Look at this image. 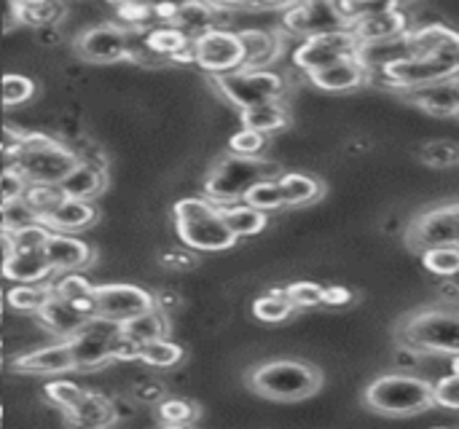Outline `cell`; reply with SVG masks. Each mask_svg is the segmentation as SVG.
Returning a JSON list of instances; mask_svg holds the SVG:
<instances>
[{
    "mask_svg": "<svg viewBox=\"0 0 459 429\" xmlns=\"http://www.w3.org/2000/svg\"><path fill=\"white\" fill-rule=\"evenodd\" d=\"M395 339L411 355L455 357L459 355V304H425L403 314L395 325Z\"/></svg>",
    "mask_w": 459,
    "mask_h": 429,
    "instance_id": "1",
    "label": "cell"
},
{
    "mask_svg": "<svg viewBox=\"0 0 459 429\" xmlns=\"http://www.w3.org/2000/svg\"><path fill=\"white\" fill-rule=\"evenodd\" d=\"M247 387L258 398L274 403H301L323 390V371L307 360L274 357L258 363L247 373Z\"/></svg>",
    "mask_w": 459,
    "mask_h": 429,
    "instance_id": "2",
    "label": "cell"
},
{
    "mask_svg": "<svg viewBox=\"0 0 459 429\" xmlns=\"http://www.w3.org/2000/svg\"><path fill=\"white\" fill-rule=\"evenodd\" d=\"M363 406L387 419H409L436 408L433 382L411 373H382L363 390Z\"/></svg>",
    "mask_w": 459,
    "mask_h": 429,
    "instance_id": "3",
    "label": "cell"
},
{
    "mask_svg": "<svg viewBox=\"0 0 459 429\" xmlns=\"http://www.w3.org/2000/svg\"><path fill=\"white\" fill-rule=\"evenodd\" d=\"M264 177H280V169L277 164L255 156V159H247V156H234V153H226L223 159H218L212 164V169L207 172V180H204V199H210L212 204H234V202H242V196L247 193L250 185H255L258 180Z\"/></svg>",
    "mask_w": 459,
    "mask_h": 429,
    "instance_id": "4",
    "label": "cell"
},
{
    "mask_svg": "<svg viewBox=\"0 0 459 429\" xmlns=\"http://www.w3.org/2000/svg\"><path fill=\"white\" fill-rule=\"evenodd\" d=\"M11 161H13V169L27 183L56 185L81 159L73 150H67L65 145L54 142L51 137L27 134L11 145Z\"/></svg>",
    "mask_w": 459,
    "mask_h": 429,
    "instance_id": "5",
    "label": "cell"
},
{
    "mask_svg": "<svg viewBox=\"0 0 459 429\" xmlns=\"http://www.w3.org/2000/svg\"><path fill=\"white\" fill-rule=\"evenodd\" d=\"M457 62L411 54V56H403L398 62L371 73L368 83H377L379 89H390L395 94H403L411 89H422V86H433V83H444V81H457Z\"/></svg>",
    "mask_w": 459,
    "mask_h": 429,
    "instance_id": "6",
    "label": "cell"
},
{
    "mask_svg": "<svg viewBox=\"0 0 459 429\" xmlns=\"http://www.w3.org/2000/svg\"><path fill=\"white\" fill-rule=\"evenodd\" d=\"M218 94L234 107H250L272 99H282L288 91V78L272 67H239L234 73L212 75Z\"/></svg>",
    "mask_w": 459,
    "mask_h": 429,
    "instance_id": "7",
    "label": "cell"
},
{
    "mask_svg": "<svg viewBox=\"0 0 459 429\" xmlns=\"http://www.w3.org/2000/svg\"><path fill=\"white\" fill-rule=\"evenodd\" d=\"M191 62L210 75L234 73L245 64V48L239 32L210 27L191 38Z\"/></svg>",
    "mask_w": 459,
    "mask_h": 429,
    "instance_id": "8",
    "label": "cell"
},
{
    "mask_svg": "<svg viewBox=\"0 0 459 429\" xmlns=\"http://www.w3.org/2000/svg\"><path fill=\"white\" fill-rule=\"evenodd\" d=\"M121 333V322L105 317H89L65 341L73 349L75 371H97L113 363V339Z\"/></svg>",
    "mask_w": 459,
    "mask_h": 429,
    "instance_id": "9",
    "label": "cell"
},
{
    "mask_svg": "<svg viewBox=\"0 0 459 429\" xmlns=\"http://www.w3.org/2000/svg\"><path fill=\"white\" fill-rule=\"evenodd\" d=\"M360 48V38L355 35L352 27L344 30H331V32H320V35H309L304 38L296 51H293V67L301 73L333 64L344 56H355Z\"/></svg>",
    "mask_w": 459,
    "mask_h": 429,
    "instance_id": "10",
    "label": "cell"
},
{
    "mask_svg": "<svg viewBox=\"0 0 459 429\" xmlns=\"http://www.w3.org/2000/svg\"><path fill=\"white\" fill-rule=\"evenodd\" d=\"M406 245L417 255L428 247L459 245V202L436 204L420 212L406 228Z\"/></svg>",
    "mask_w": 459,
    "mask_h": 429,
    "instance_id": "11",
    "label": "cell"
},
{
    "mask_svg": "<svg viewBox=\"0 0 459 429\" xmlns=\"http://www.w3.org/2000/svg\"><path fill=\"white\" fill-rule=\"evenodd\" d=\"M352 27V21L339 11V5L328 0H299L282 13V30L293 38H309L331 30Z\"/></svg>",
    "mask_w": 459,
    "mask_h": 429,
    "instance_id": "12",
    "label": "cell"
},
{
    "mask_svg": "<svg viewBox=\"0 0 459 429\" xmlns=\"http://www.w3.org/2000/svg\"><path fill=\"white\" fill-rule=\"evenodd\" d=\"M175 231H178L180 242L196 253H223L237 245V236L229 231V226L223 223V218L218 212V204L202 215L175 220Z\"/></svg>",
    "mask_w": 459,
    "mask_h": 429,
    "instance_id": "13",
    "label": "cell"
},
{
    "mask_svg": "<svg viewBox=\"0 0 459 429\" xmlns=\"http://www.w3.org/2000/svg\"><path fill=\"white\" fill-rule=\"evenodd\" d=\"M94 306L97 317L124 322L145 309H153L156 301L137 285H97L94 287Z\"/></svg>",
    "mask_w": 459,
    "mask_h": 429,
    "instance_id": "14",
    "label": "cell"
},
{
    "mask_svg": "<svg viewBox=\"0 0 459 429\" xmlns=\"http://www.w3.org/2000/svg\"><path fill=\"white\" fill-rule=\"evenodd\" d=\"M75 51L86 62L108 64V62H121L129 59V40L126 32L116 24H100L91 30H83L75 38Z\"/></svg>",
    "mask_w": 459,
    "mask_h": 429,
    "instance_id": "15",
    "label": "cell"
},
{
    "mask_svg": "<svg viewBox=\"0 0 459 429\" xmlns=\"http://www.w3.org/2000/svg\"><path fill=\"white\" fill-rule=\"evenodd\" d=\"M304 75H307V81L315 89L328 91V94H347V91H355L360 86H368V70L363 67L358 54L355 56H344V59H339L333 64L309 70Z\"/></svg>",
    "mask_w": 459,
    "mask_h": 429,
    "instance_id": "16",
    "label": "cell"
},
{
    "mask_svg": "<svg viewBox=\"0 0 459 429\" xmlns=\"http://www.w3.org/2000/svg\"><path fill=\"white\" fill-rule=\"evenodd\" d=\"M0 274L13 285H46L54 277V269L43 250H3Z\"/></svg>",
    "mask_w": 459,
    "mask_h": 429,
    "instance_id": "17",
    "label": "cell"
},
{
    "mask_svg": "<svg viewBox=\"0 0 459 429\" xmlns=\"http://www.w3.org/2000/svg\"><path fill=\"white\" fill-rule=\"evenodd\" d=\"M13 371L27 376H65L67 371H75L73 349L65 339L51 347H38L27 355H19L13 360Z\"/></svg>",
    "mask_w": 459,
    "mask_h": 429,
    "instance_id": "18",
    "label": "cell"
},
{
    "mask_svg": "<svg viewBox=\"0 0 459 429\" xmlns=\"http://www.w3.org/2000/svg\"><path fill=\"white\" fill-rule=\"evenodd\" d=\"M457 81H444V83H433V86L411 89V91L398 94V99H403V102H409V105L420 107L422 113L436 116V118H459Z\"/></svg>",
    "mask_w": 459,
    "mask_h": 429,
    "instance_id": "19",
    "label": "cell"
},
{
    "mask_svg": "<svg viewBox=\"0 0 459 429\" xmlns=\"http://www.w3.org/2000/svg\"><path fill=\"white\" fill-rule=\"evenodd\" d=\"M409 43L414 48V54L422 56H438V59H449L459 64V32L436 21V24H422V27H411L409 32Z\"/></svg>",
    "mask_w": 459,
    "mask_h": 429,
    "instance_id": "20",
    "label": "cell"
},
{
    "mask_svg": "<svg viewBox=\"0 0 459 429\" xmlns=\"http://www.w3.org/2000/svg\"><path fill=\"white\" fill-rule=\"evenodd\" d=\"M43 255L51 263L54 274H65V271H78V269L89 266L94 253L83 239H78L73 234L54 231L43 245Z\"/></svg>",
    "mask_w": 459,
    "mask_h": 429,
    "instance_id": "21",
    "label": "cell"
},
{
    "mask_svg": "<svg viewBox=\"0 0 459 429\" xmlns=\"http://www.w3.org/2000/svg\"><path fill=\"white\" fill-rule=\"evenodd\" d=\"M411 16L403 8H387L379 11L374 16L358 19L352 21V30L360 40H390V38H401L411 30Z\"/></svg>",
    "mask_w": 459,
    "mask_h": 429,
    "instance_id": "22",
    "label": "cell"
},
{
    "mask_svg": "<svg viewBox=\"0 0 459 429\" xmlns=\"http://www.w3.org/2000/svg\"><path fill=\"white\" fill-rule=\"evenodd\" d=\"M35 314H38V322H40L48 333H54V336H59V339L73 336V333L89 320L75 304L62 301V298H56V296H51V293H48V298L43 301V306H40Z\"/></svg>",
    "mask_w": 459,
    "mask_h": 429,
    "instance_id": "23",
    "label": "cell"
},
{
    "mask_svg": "<svg viewBox=\"0 0 459 429\" xmlns=\"http://www.w3.org/2000/svg\"><path fill=\"white\" fill-rule=\"evenodd\" d=\"M43 223L62 234H78L97 223V210L91 202H78V199L62 196V202L43 218Z\"/></svg>",
    "mask_w": 459,
    "mask_h": 429,
    "instance_id": "24",
    "label": "cell"
},
{
    "mask_svg": "<svg viewBox=\"0 0 459 429\" xmlns=\"http://www.w3.org/2000/svg\"><path fill=\"white\" fill-rule=\"evenodd\" d=\"M56 188L62 191L65 199H78V202H94L105 191V175L94 164L78 161L59 183Z\"/></svg>",
    "mask_w": 459,
    "mask_h": 429,
    "instance_id": "25",
    "label": "cell"
},
{
    "mask_svg": "<svg viewBox=\"0 0 459 429\" xmlns=\"http://www.w3.org/2000/svg\"><path fill=\"white\" fill-rule=\"evenodd\" d=\"M411 54H414V48L409 43V35L390 38V40H360V48H358V59L363 62L368 75L403 59V56H411Z\"/></svg>",
    "mask_w": 459,
    "mask_h": 429,
    "instance_id": "26",
    "label": "cell"
},
{
    "mask_svg": "<svg viewBox=\"0 0 459 429\" xmlns=\"http://www.w3.org/2000/svg\"><path fill=\"white\" fill-rule=\"evenodd\" d=\"M239 40L245 48L242 67H272L282 54V38L269 30H242Z\"/></svg>",
    "mask_w": 459,
    "mask_h": 429,
    "instance_id": "27",
    "label": "cell"
},
{
    "mask_svg": "<svg viewBox=\"0 0 459 429\" xmlns=\"http://www.w3.org/2000/svg\"><path fill=\"white\" fill-rule=\"evenodd\" d=\"M239 121L245 129H253V132H261L269 137V134H277L290 126V110L282 105V99H272V102L242 107Z\"/></svg>",
    "mask_w": 459,
    "mask_h": 429,
    "instance_id": "28",
    "label": "cell"
},
{
    "mask_svg": "<svg viewBox=\"0 0 459 429\" xmlns=\"http://www.w3.org/2000/svg\"><path fill=\"white\" fill-rule=\"evenodd\" d=\"M277 183L282 188L285 207H309L325 196V183L307 172H282Z\"/></svg>",
    "mask_w": 459,
    "mask_h": 429,
    "instance_id": "29",
    "label": "cell"
},
{
    "mask_svg": "<svg viewBox=\"0 0 459 429\" xmlns=\"http://www.w3.org/2000/svg\"><path fill=\"white\" fill-rule=\"evenodd\" d=\"M46 285H48V293H51V296L75 304L86 317H97L94 285H91L86 277H81V274H75V271H65V274H59V279L46 282Z\"/></svg>",
    "mask_w": 459,
    "mask_h": 429,
    "instance_id": "30",
    "label": "cell"
},
{
    "mask_svg": "<svg viewBox=\"0 0 459 429\" xmlns=\"http://www.w3.org/2000/svg\"><path fill=\"white\" fill-rule=\"evenodd\" d=\"M223 223L229 226V231L242 239V236H258L261 231H266L269 226V212H261L245 202H234V204H221L218 207Z\"/></svg>",
    "mask_w": 459,
    "mask_h": 429,
    "instance_id": "31",
    "label": "cell"
},
{
    "mask_svg": "<svg viewBox=\"0 0 459 429\" xmlns=\"http://www.w3.org/2000/svg\"><path fill=\"white\" fill-rule=\"evenodd\" d=\"M67 419L78 427H108L116 422V406L94 392H83V398L65 411Z\"/></svg>",
    "mask_w": 459,
    "mask_h": 429,
    "instance_id": "32",
    "label": "cell"
},
{
    "mask_svg": "<svg viewBox=\"0 0 459 429\" xmlns=\"http://www.w3.org/2000/svg\"><path fill=\"white\" fill-rule=\"evenodd\" d=\"M218 11H221V8H215L210 0H186V3H180V5L172 8L169 21H172L175 27L186 30V32L194 38V35H199V32L215 27Z\"/></svg>",
    "mask_w": 459,
    "mask_h": 429,
    "instance_id": "33",
    "label": "cell"
},
{
    "mask_svg": "<svg viewBox=\"0 0 459 429\" xmlns=\"http://www.w3.org/2000/svg\"><path fill=\"white\" fill-rule=\"evenodd\" d=\"M145 46L153 54H161V56L191 59V35L186 30H180V27H159V30L148 32Z\"/></svg>",
    "mask_w": 459,
    "mask_h": 429,
    "instance_id": "34",
    "label": "cell"
},
{
    "mask_svg": "<svg viewBox=\"0 0 459 429\" xmlns=\"http://www.w3.org/2000/svg\"><path fill=\"white\" fill-rule=\"evenodd\" d=\"M121 333L126 339H132L134 344H145V341H153V339H164L167 336V320L153 306V309H145V312L124 320L121 322Z\"/></svg>",
    "mask_w": 459,
    "mask_h": 429,
    "instance_id": "35",
    "label": "cell"
},
{
    "mask_svg": "<svg viewBox=\"0 0 459 429\" xmlns=\"http://www.w3.org/2000/svg\"><path fill=\"white\" fill-rule=\"evenodd\" d=\"M253 317L258 322H266V325H280V322H288L299 309L290 304V298L285 296V290H272V293H264L253 301L250 306Z\"/></svg>",
    "mask_w": 459,
    "mask_h": 429,
    "instance_id": "36",
    "label": "cell"
},
{
    "mask_svg": "<svg viewBox=\"0 0 459 429\" xmlns=\"http://www.w3.org/2000/svg\"><path fill=\"white\" fill-rule=\"evenodd\" d=\"M183 357H186L183 347L180 344H172L167 336L164 339L145 341L137 349V363H143L148 368H175V365L183 363Z\"/></svg>",
    "mask_w": 459,
    "mask_h": 429,
    "instance_id": "37",
    "label": "cell"
},
{
    "mask_svg": "<svg viewBox=\"0 0 459 429\" xmlns=\"http://www.w3.org/2000/svg\"><path fill=\"white\" fill-rule=\"evenodd\" d=\"M51 234H54V228H48L43 220H35V223L19 226V228L3 231L0 245H3V250H43V245Z\"/></svg>",
    "mask_w": 459,
    "mask_h": 429,
    "instance_id": "38",
    "label": "cell"
},
{
    "mask_svg": "<svg viewBox=\"0 0 459 429\" xmlns=\"http://www.w3.org/2000/svg\"><path fill=\"white\" fill-rule=\"evenodd\" d=\"M425 271L441 279H457L459 277V245H438L420 253Z\"/></svg>",
    "mask_w": 459,
    "mask_h": 429,
    "instance_id": "39",
    "label": "cell"
},
{
    "mask_svg": "<svg viewBox=\"0 0 459 429\" xmlns=\"http://www.w3.org/2000/svg\"><path fill=\"white\" fill-rule=\"evenodd\" d=\"M242 202L255 207V210H261V212L285 210V196H282V188H280L277 177H264L255 185H250L247 193L242 196Z\"/></svg>",
    "mask_w": 459,
    "mask_h": 429,
    "instance_id": "40",
    "label": "cell"
},
{
    "mask_svg": "<svg viewBox=\"0 0 459 429\" xmlns=\"http://www.w3.org/2000/svg\"><path fill=\"white\" fill-rule=\"evenodd\" d=\"M417 159L425 167L433 169H452L459 167V142L457 140H430L417 148Z\"/></svg>",
    "mask_w": 459,
    "mask_h": 429,
    "instance_id": "41",
    "label": "cell"
},
{
    "mask_svg": "<svg viewBox=\"0 0 459 429\" xmlns=\"http://www.w3.org/2000/svg\"><path fill=\"white\" fill-rule=\"evenodd\" d=\"M22 199L27 202V207L43 220L59 202H62V191L56 185H48V183H27Z\"/></svg>",
    "mask_w": 459,
    "mask_h": 429,
    "instance_id": "42",
    "label": "cell"
},
{
    "mask_svg": "<svg viewBox=\"0 0 459 429\" xmlns=\"http://www.w3.org/2000/svg\"><path fill=\"white\" fill-rule=\"evenodd\" d=\"M156 419L161 427H183L196 419V406L183 398H164L156 406Z\"/></svg>",
    "mask_w": 459,
    "mask_h": 429,
    "instance_id": "43",
    "label": "cell"
},
{
    "mask_svg": "<svg viewBox=\"0 0 459 429\" xmlns=\"http://www.w3.org/2000/svg\"><path fill=\"white\" fill-rule=\"evenodd\" d=\"M48 298V285H13L5 293V306L13 312H38L43 301Z\"/></svg>",
    "mask_w": 459,
    "mask_h": 429,
    "instance_id": "44",
    "label": "cell"
},
{
    "mask_svg": "<svg viewBox=\"0 0 459 429\" xmlns=\"http://www.w3.org/2000/svg\"><path fill=\"white\" fill-rule=\"evenodd\" d=\"M0 89H3V105L5 107H16V105H24V102L32 99L35 81L22 75V73H8V75H3Z\"/></svg>",
    "mask_w": 459,
    "mask_h": 429,
    "instance_id": "45",
    "label": "cell"
},
{
    "mask_svg": "<svg viewBox=\"0 0 459 429\" xmlns=\"http://www.w3.org/2000/svg\"><path fill=\"white\" fill-rule=\"evenodd\" d=\"M323 290H325V285H320V282L299 279V282H290L285 287V296L301 312V309H317V306H323Z\"/></svg>",
    "mask_w": 459,
    "mask_h": 429,
    "instance_id": "46",
    "label": "cell"
},
{
    "mask_svg": "<svg viewBox=\"0 0 459 429\" xmlns=\"http://www.w3.org/2000/svg\"><path fill=\"white\" fill-rule=\"evenodd\" d=\"M43 392H46V398H48V403H54V406H59L62 411H67V408H73L81 398H83V387H78L75 382H70V379H51L46 387H43Z\"/></svg>",
    "mask_w": 459,
    "mask_h": 429,
    "instance_id": "47",
    "label": "cell"
},
{
    "mask_svg": "<svg viewBox=\"0 0 459 429\" xmlns=\"http://www.w3.org/2000/svg\"><path fill=\"white\" fill-rule=\"evenodd\" d=\"M403 3H409V0H344V3L339 5V11H342L350 21H358V19L374 16V13L387 11V8H401Z\"/></svg>",
    "mask_w": 459,
    "mask_h": 429,
    "instance_id": "48",
    "label": "cell"
},
{
    "mask_svg": "<svg viewBox=\"0 0 459 429\" xmlns=\"http://www.w3.org/2000/svg\"><path fill=\"white\" fill-rule=\"evenodd\" d=\"M264 148H266V134L245 129V126L237 134H231V140H229V153H234V156L255 159V156L264 153Z\"/></svg>",
    "mask_w": 459,
    "mask_h": 429,
    "instance_id": "49",
    "label": "cell"
},
{
    "mask_svg": "<svg viewBox=\"0 0 459 429\" xmlns=\"http://www.w3.org/2000/svg\"><path fill=\"white\" fill-rule=\"evenodd\" d=\"M433 403L436 408H446V411H459V373L441 376L438 382H433Z\"/></svg>",
    "mask_w": 459,
    "mask_h": 429,
    "instance_id": "50",
    "label": "cell"
},
{
    "mask_svg": "<svg viewBox=\"0 0 459 429\" xmlns=\"http://www.w3.org/2000/svg\"><path fill=\"white\" fill-rule=\"evenodd\" d=\"M0 212H3V231H11V228H19V226H27V223H35L40 220L30 207L27 202L19 196V199H11V202H3L0 204Z\"/></svg>",
    "mask_w": 459,
    "mask_h": 429,
    "instance_id": "51",
    "label": "cell"
},
{
    "mask_svg": "<svg viewBox=\"0 0 459 429\" xmlns=\"http://www.w3.org/2000/svg\"><path fill=\"white\" fill-rule=\"evenodd\" d=\"M27 188V180L16 172V169H8L3 177H0V204L3 202H11V199H19Z\"/></svg>",
    "mask_w": 459,
    "mask_h": 429,
    "instance_id": "52",
    "label": "cell"
},
{
    "mask_svg": "<svg viewBox=\"0 0 459 429\" xmlns=\"http://www.w3.org/2000/svg\"><path fill=\"white\" fill-rule=\"evenodd\" d=\"M352 301H355V293L344 285H328L323 290V306H328V309H344Z\"/></svg>",
    "mask_w": 459,
    "mask_h": 429,
    "instance_id": "53",
    "label": "cell"
},
{
    "mask_svg": "<svg viewBox=\"0 0 459 429\" xmlns=\"http://www.w3.org/2000/svg\"><path fill=\"white\" fill-rule=\"evenodd\" d=\"M293 3H299V0H247L245 8H250V11H285Z\"/></svg>",
    "mask_w": 459,
    "mask_h": 429,
    "instance_id": "54",
    "label": "cell"
},
{
    "mask_svg": "<svg viewBox=\"0 0 459 429\" xmlns=\"http://www.w3.org/2000/svg\"><path fill=\"white\" fill-rule=\"evenodd\" d=\"M13 169V161H11V145H0V177Z\"/></svg>",
    "mask_w": 459,
    "mask_h": 429,
    "instance_id": "55",
    "label": "cell"
},
{
    "mask_svg": "<svg viewBox=\"0 0 459 429\" xmlns=\"http://www.w3.org/2000/svg\"><path fill=\"white\" fill-rule=\"evenodd\" d=\"M210 3H212L215 8H229V11H231V8H245V5H247V0H210Z\"/></svg>",
    "mask_w": 459,
    "mask_h": 429,
    "instance_id": "56",
    "label": "cell"
},
{
    "mask_svg": "<svg viewBox=\"0 0 459 429\" xmlns=\"http://www.w3.org/2000/svg\"><path fill=\"white\" fill-rule=\"evenodd\" d=\"M449 360H452V371H455V373H459V355L449 357Z\"/></svg>",
    "mask_w": 459,
    "mask_h": 429,
    "instance_id": "57",
    "label": "cell"
},
{
    "mask_svg": "<svg viewBox=\"0 0 459 429\" xmlns=\"http://www.w3.org/2000/svg\"><path fill=\"white\" fill-rule=\"evenodd\" d=\"M3 306H5V293L0 290V314H3Z\"/></svg>",
    "mask_w": 459,
    "mask_h": 429,
    "instance_id": "58",
    "label": "cell"
},
{
    "mask_svg": "<svg viewBox=\"0 0 459 429\" xmlns=\"http://www.w3.org/2000/svg\"><path fill=\"white\" fill-rule=\"evenodd\" d=\"M3 360H5V347H3V341H0V365H3Z\"/></svg>",
    "mask_w": 459,
    "mask_h": 429,
    "instance_id": "59",
    "label": "cell"
},
{
    "mask_svg": "<svg viewBox=\"0 0 459 429\" xmlns=\"http://www.w3.org/2000/svg\"><path fill=\"white\" fill-rule=\"evenodd\" d=\"M328 3H333V5H342L344 0H328Z\"/></svg>",
    "mask_w": 459,
    "mask_h": 429,
    "instance_id": "60",
    "label": "cell"
},
{
    "mask_svg": "<svg viewBox=\"0 0 459 429\" xmlns=\"http://www.w3.org/2000/svg\"><path fill=\"white\" fill-rule=\"evenodd\" d=\"M0 282H3V274H0Z\"/></svg>",
    "mask_w": 459,
    "mask_h": 429,
    "instance_id": "61",
    "label": "cell"
},
{
    "mask_svg": "<svg viewBox=\"0 0 459 429\" xmlns=\"http://www.w3.org/2000/svg\"><path fill=\"white\" fill-rule=\"evenodd\" d=\"M457 86H459V81H457Z\"/></svg>",
    "mask_w": 459,
    "mask_h": 429,
    "instance_id": "62",
    "label": "cell"
},
{
    "mask_svg": "<svg viewBox=\"0 0 459 429\" xmlns=\"http://www.w3.org/2000/svg\"><path fill=\"white\" fill-rule=\"evenodd\" d=\"M0 234H3V231H0Z\"/></svg>",
    "mask_w": 459,
    "mask_h": 429,
    "instance_id": "63",
    "label": "cell"
}]
</instances>
